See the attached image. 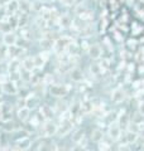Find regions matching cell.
<instances>
[{"label":"cell","instance_id":"obj_9","mask_svg":"<svg viewBox=\"0 0 144 151\" xmlns=\"http://www.w3.org/2000/svg\"><path fill=\"white\" fill-rule=\"evenodd\" d=\"M71 79L73 82H81V81H84V73H82V70L79 69V68H73L71 70Z\"/></svg>","mask_w":144,"mask_h":151},{"label":"cell","instance_id":"obj_11","mask_svg":"<svg viewBox=\"0 0 144 151\" xmlns=\"http://www.w3.org/2000/svg\"><path fill=\"white\" fill-rule=\"evenodd\" d=\"M84 139H85V131L81 130V129L76 130L73 132V135H72V141H73L75 144H81Z\"/></svg>","mask_w":144,"mask_h":151},{"label":"cell","instance_id":"obj_20","mask_svg":"<svg viewBox=\"0 0 144 151\" xmlns=\"http://www.w3.org/2000/svg\"><path fill=\"white\" fill-rule=\"evenodd\" d=\"M118 151H132V147L129 144H120L119 147H118Z\"/></svg>","mask_w":144,"mask_h":151},{"label":"cell","instance_id":"obj_17","mask_svg":"<svg viewBox=\"0 0 144 151\" xmlns=\"http://www.w3.org/2000/svg\"><path fill=\"white\" fill-rule=\"evenodd\" d=\"M91 72H92L94 76H99L100 73L103 72V68H101V65H99V64H91Z\"/></svg>","mask_w":144,"mask_h":151},{"label":"cell","instance_id":"obj_3","mask_svg":"<svg viewBox=\"0 0 144 151\" xmlns=\"http://www.w3.org/2000/svg\"><path fill=\"white\" fill-rule=\"evenodd\" d=\"M116 122L121 130H128L129 125H130V117H129L127 113H124V111H123V112H120V115L118 116Z\"/></svg>","mask_w":144,"mask_h":151},{"label":"cell","instance_id":"obj_15","mask_svg":"<svg viewBox=\"0 0 144 151\" xmlns=\"http://www.w3.org/2000/svg\"><path fill=\"white\" fill-rule=\"evenodd\" d=\"M81 111H82L84 113H90V112H92V111H94V107H92V105H91V102H90V101L84 102L82 105H81Z\"/></svg>","mask_w":144,"mask_h":151},{"label":"cell","instance_id":"obj_23","mask_svg":"<svg viewBox=\"0 0 144 151\" xmlns=\"http://www.w3.org/2000/svg\"><path fill=\"white\" fill-rule=\"evenodd\" d=\"M139 113L144 116V105H140V106H139Z\"/></svg>","mask_w":144,"mask_h":151},{"label":"cell","instance_id":"obj_10","mask_svg":"<svg viewBox=\"0 0 144 151\" xmlns=\"http://www.w3.org/2000/svg\"><path fill=\"white\" fill-rule=\"evenodd\" d=\"M103 140H104V132L100 129H95L92 132H91V141H94V142L97 144Z\"/></svg>","mask_w":144,"mask_h":151},{"label":"cell","instance_id":"obj_24","mask_svg":"<svg viewBox=\"0 0 144 151\" xmlns=\"http://www.w3.org/2000/svg\"><path fill=\"white\" fill-rule=\"evenodd\" d=\"M129 70H130V72H132V70H134V65L133 64H129Z\"/></svg>","mask_w":144,"mask_h":151},{"label":"cell","instance_id":"obj_25","mask_svg":"<svg viewBox=\"0 0 144 151\" xmlns=\"http://www.w3.org/2000/svg\"><path fill=\"white\" fill-rule=\"evenodd\" d=\"M139 72H140V73H144V67H143V65H140V68H139Z\"/></svg>","mask_w":144,"mask_h":151},{"label":"cell","instance_id":"obj_19","mask_svg":"<svg viewBox=\"0 0 144 151\" xmlns=\"http://www.w3.org/2000/svg\"><path fill=\"white\" fill-rule=\"evenodd\" d=\"M29 145H31V141L28 139H23L22 141H19V149H22V150L28 149V146Z\"/></svg>","mask_w":144,"mask_h":151},{"label":"cell","instance_id":"obj_16","mask_svg":"<svg viewBox=\"0 0 144 151\" xmlns=\"http://www.w3.org/2000/svg\"><path fill=\"white\" fill-rule=\"evenodd\" d=\"M3 130L7 132H10L14 130V122L13 121H4L3 122Z\"/></svg>","mask_w":144,"mask_h":151},{"label":"cell","instance_id":"obj_21","mask_svg":"<svg viewBox=\"0 0 144 151\" xmlns=\"http://www.w3.org/2000/svg\"><path fill=\"white\" fill-rule=\"evenodd\" d=\"M41 111L44 113V116L48 117V119H49V117L52 116V111H51V108H49V107H46V106H44V107H42V108H41Z\"/></svg>","mask_w":144,"mask_h":151},{"label":"cell","instance_id":"obj_5","mask_svg":"<svg viewBox=\"0 0 144 151\" xmlns=\"http://www.w3.org/2000/svg\"><path fill=\"white\" fill-rule=\"evenodd\" d=\"M120 139H121L123 144H129V145H132L133 142H135V141H137L138 134H137V132H133V131L127 130L125 134H124L123 136H120Z\"/></svg>","mask_w":144,"mask_h":151},{"label":"cell","instance_id":"obj_12","mask_svg":"<svg viewBox=\"0 0 144 151\" xmlns=\"http://www.w3.org/2000/svg\"><path fill=\"white\" fill-rule=\"evenodd\" d=\"M3 91L5 93H8V94H15L18 92V89H17L15 86H14L13 82H8V83L3 84Z\"/></svg>","mask_w":144,"mask_h":151},{"label":"cell","instance_id":"obj_8","mask_svg":"<svg viewBox=\"0 0 144 151\" xmlns=\"http://www.w3.org/2000/svg\"><path fill=\"white\" fill-rule=\"evenodd\" d=\"M43 132H44V135L46 136H52V135H55L56 132H57V126L55 124H52V122H46L44 126H43Z\"/></svg>","mask_w":144,"mask_h":151},{"label":"cell","instance_id":"obj_6","mask_svg":"<svg viewBox=\"0 0 144 151\" xmlns=\"http://www.w3.org/2000/svg\"><path fill=\"white\" fill-rule=\"evenodd\" d=\"M103 54V50H101V47L97 45V44H94L89 48V55L91 57L92 59H99Z\"/></svg>","mask_w":144,"mask_h":151},{"label":"cell","instance_id":"obj_14","mask_svg":"<svg viewBox=\"0 0 144 151\" xmlns=\"http://www.w3.org/2000/svg\"><path fill=\"white\" fill-rule=\"evenodd\" d=\"M91 105H92L94 107V110L95 108H104V102L103 100L100 97H94V98H91Z\"/></svg>","mask_w":144,"mask_h":151},{"label":"cell","instance_id":"obj_4","mask_svg":"<svg viewBox=\"0 0 144 151\" xmlns=\"http://www.w3.org/2000/svg\"><path fill=\"white\" fill-rule=\"evenodd\" d=\"M125 91L123 88H115L111 93V101L114 103H121L125 100Z\"/></svg>","mask_w":144,"mask_h":151},{"label":"cell","instance_id":"obj_26","mask_svg":"<svg viewBox=\"0 0 144 151\" xmlns=\"http://www.w3.org/2000/svg\"><path fill=\"white\" fill-rule=\"evenodd\" d=\"M1 92H3V86H0V94H1Z\"/></svg>","mask_w":144,"mask_h":151},{"label":"cell","instance_id":"obj_1","mask_svg":"<svg viewBox=\"0 0 144 151\" xmlns=\"http://www.w3.org/2000/svg\"><path fill=\"white\" fill-rule=\"evenodd\" d=\"M72 129H73V124H72V121L65 120V121H62V125L60 127H57V132H56V134L58 135L60 137H63V136L70 134V132L72 131Z\"/></svg>","mask_w":144,"mask_h":151},{"label":"cell","instance_id":"obj_13","mask_svg":"<svg viewBox=\"0 0 144 151\" xmlns=\"http://www.w3.org/2000/svg\"><path fill=\"white\" fill-rule=\"evenodd\" d=\"M29 108L28 107H22L20 110L18 111V119L20 120V121H27L28 119H29Z\"/></svg>","mask_w":144,"mask_h":151},{"label":"cell","instance_id":"obj_7","mask_svg":"<svg viewBox=\"0 0 144 151\" xmlns=\"http://www.w3.org/2000/svg\"><path fill=\"white\" fill-rule=\"evenodd\" d=\"M68 92V88L65 86H52L51 87V93L56 97H62L66 96V93Z\"/></svg>","mask_w":144,"mask_h":151},{"label":"cell","instance_id":"obj_2","mask_svg":"<svg viewBox=\"0 0 144 151\" xmlns=\"http://www.w3.org/2000/svg\"><path fill=\"white\" fill-rule=\"evenodd\" d=\"M108 134H109L110 139H111L113 141H116V140L120 139V136H121V129L119 127L118 122H111V124H110Z\"/></svg>","mask_w":144,"mask_h":151},{"label":"cell","instance_id":"obj_22","mask_svg":"<svg viewBox=\"0 0 144 151\" xmlns=\"http://www.w3.org/2000/svg\"><path fill=\"white\" fill-rule=\"evenodd\" d=\"M14 40H15V38H14L12 34H8V35L5 37V42H7V43H9V44L14 43Z\"/></svg>","mask_w":144,"mask_h":151},{"label":"cell","instance_id":"obj_18","mask_svg":"<svg viewBox=\"0 0 144 151\" xmlns=\"http://www.w3.org/2000/svg\"><path fill=\"white\" fill-rule=\"evenodd\" d=\"M97 149H99V151H109L110 150V145L108 144V142H105V141L103 140V141H100V142H97Z\"/></svg>","mask_w":144,"mask_h":151}]
</instances>
